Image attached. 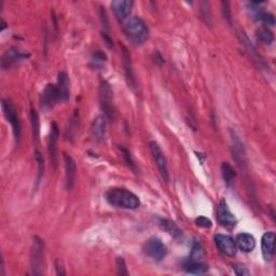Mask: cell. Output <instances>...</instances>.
Masks as SVG:
<instances>
[{
  "instance_id": "52a82bcc",
  "label": "cell",
  "mask_w": 276,
  "mask_h": 276,
  "mask_svg": "<svg viewBox=\"0 0 276 276\" xmlns=\"http://www.w3.org/2000/svg\"><path fill=\"white\" fill-rule=\"evenodd\" d=\"M150 147V151L152 154V158L157 164V166L159 168L160 174L162 176V178L165 181H169V174H168V167H167V162L165 159V155H164L161 147L159 146L158 143L155 142H151L149 144Z\"/></svg>"
},
{
  "instance_id": "6da1fadb",
  "label": "cell",
  "mask_w": 276,
  "mask_h": 276,
  "mask_svg": "<svg viewBox=\"0 0 276 276\" xmlns=\"http://www.w3.org/2000/svg\"><path fill=\"white\" fill-rule=\"evenodd\" d=\"M106 201L118 209L137 210L141 206V201L136 194L122 188L109 189L105 194Z\"/></svg>"
},
{
  "instance_id": "1f68e13d",
  "label": "cell",
  "mask_w": 276,
  "mask_h": 276,
  "mask_svg": "<svg viewBox=\"0 0 276 276\" xmlns=\"http://www.w3.org/2000/svg\"><path fill=\"white\" fill-rule=\"evenodd\" d=\"M55 269H56L57 274L60 275V276H63V275L66 274L65 269H64V265H63V263L60 262L59 260H56V261H55Z\"/></svg>"
},
{
  "instance_id": "277c9868",
  "label": "cell",
  "mask_w": 276,
  "mask_h": 276,
  "mask_svg": "<svg viewBox=\"0 0 276 276\" xmlns=\"http://www.w3.org/2000/svg\"><path fill=\"white\" fill-rule=\"evenodd\" d=\"M43 249H45V243H43V240L38 236H34L33 242H32L31 253H30L31 270L34 275L41 274Z\"/></svg>"
},
{
  "instance_id": "5bb4252c",
  "label": "cell",
  "mask_w": 276,
  "mask_h": 276,
  "mask_svg": "<svg viewBox=\"0 0 276 276\" xmlns=\"http://www.w3.org/2000/svg\"><path fill=\"white\" fill-rule=\"evenodd\" d=\"M91 132L93 137L98 142H104L106 140L107 134V118L99 116L93 121L91 126Z\"/></svg>"
},
{
  "instance_id": "7c38bea8",
  "label": "cell",
  "mask_w": 276,
  "mask_h": 276,
  "mask_svg": "<svg viewBox=\"0 0 276 276\" xmlns=\"http://www.w3.org/2000/svg\"><path fill=\"white\" fill-rule=\"evenodd\" d=\"M261 250L265 261H271L275 254V233L266 232L261 238Z\"/></svg>"
},
{
  "instance_id": "f1b7e54d",
  "label": "cell",
  "mask_w": 276,
  "mask_h": 276,
  "mask_svg": "<svg viewBox=\"0 0 276 276\" xmlns=\"http://www.w3.org/2000/svg\"><path fill=\"white\" fill-rule=\"evenodd\" d=\"M117 270H118V274L120 275H127V269H126V264L123 258H117Z\"/></svg>"
},
{
  "instance_id": "f546056e",
  "label": "cell",
  "mask_w": 276,
  "mask_h": 276,
  "mask_svg": "<svg viewBox=\"0 0 276 276\" xmlns=\"http://www.w3.org/2000/svg\"><path fill=\"white\" fill-rule=\"evenodd\" d=\"M100 20H101V24L104 27V33H108L109 31V22H108V17L106 14V11L104 10L102 8H100Z\"/></svg>"
},
{
  "instance_id": "7a4b0ae2",
  "label": "cell",
  "mask_w": 276,
  "mask_h": 276,
  "mask_svg": "<svg viewBox=\"0 0 276 276\" xmlns=\"http://www.w3.org/2000/svg\"><path fill=\"white\" fill-rule=\"evenodd\" d=\"M124 32L127 38L135 45H143L148 39L149 29L143 19L134 16L124 24Z\"/></svg>"
},
{
  "instance_id": "9c48e42d",
  "label": "cell",
  "mask_w": 276,
  "mask_h": 276,
  "mask_svg": "<svg viewBox=\"0 0 276 276\" xmlns=\"http://www.w3.org/2000/svg\"><path fill=\"white\" fill-rule=\"evenodd\" d=\"M217 218L222 226L228 229L234 228L237 222L234 214L230 211L228 203L224 198H221V201L219 202L218 210H217Z\"/></svg>"
},
{
  "instance_id": "cb8c5ba5",
  "label": "cell",
  "mask_w": 276,
  "mask_h": 276,
  "mask_svg": "<svg viewBox=\"0 0 276 276\" xmlns=\"http://www.w3.org/2000/svg\"><path fill=\"white\" fill-rule=\"evenodd\" d=\"M30 120H31V126H32V136L34 141L39 140L40 134V122H39V116L36 110H30Z\"/></svg>"
},
{
  "instance_id": "d6986e66",
  "label": "cell",
  "mask_w": 276,
  "mask_h": 276,
  "mask_svg": "<svg viewBox=\"0 0 276 276\" xmlns=\"http://www.w3.org/2000/svg\"><path fill=\"white\" fill-rule=\"evenodd\" d=\"M122 59H123V67H124V72H125V76H126V79L128 81V84L131 85L132 88H135L136 79H135V76H134L133 65L131 62V55H129L128 51L123 46H122Z\"/></svg>"
},
{
  "instance_id": "2e32d148",
  "label": "cell",
  "mask_w": 276,
  "mask_h": 276,
  "mask_svg": "<svg viewBox=\"0 0 276 276\" xmlns=\"http://www.w3.org/2000/svg\"><path fill=\"white\" fill-rule=\"evenodd\" d=\"M29 55L27 53H24V52H21L17 49H10L8 50L5 55L3 56L2 59V67L3 68H8L12 66L13 64H16L21 62V60L27 58Z\"/></svg>"
},
{
  "instance_id": "5b68a950",
  "label": "cell",
  "mask_w": 276,
  "mask_h": 276,
  "mask_svg": "<svg viewBox=\"0 0 276 276\" xmlns=\"http://www.w3.org/2000/svg\"><path fill=\"white\" fill-rule=\"evenodd\" d=\"M145 253L155 261H161L167 254V247L158 237H151L145 245Z\"/></svg>"
},
{
  "instance_id": "484cf974",
  "label": "cell",
  "mask_w": 276,
  "mask_h": 276,
  "mask_svg": "<svg viewBox=\"0 0 276 276\" xmlns=\"http://www.w3.org/2000/svg\"><path fill=\"white\" fill-rule=\"evenodd\" d=\"M36 161L38 163V183H40V179L43 176L45 172V160H43L42 154L39 151H36Z\"/></svg>"
},
{
  "instance_id": "83f0119b",
  "label": "cell",
  "mask_w": 276,
  "mask_h": 276,
  "mask_svg": "<svg viewBox=\"0 0 276 276\" xmlns=\"http://www.w3.org/2000/svg\"><path fill=\"white\" fill-rule=\"evenodd\" d=\"M195 224H196L197 227H200V228L210 229L213 226V222L209 218L204 217V216H200V217H197L195 219Z\"/></svg>"
},
{
  "instance_id": "9a60e30c",
  "label": "cell",
  "mask_w": 276,
  "mask_h": 276,
  "mask_svg": "<svg viewBox=\"0 0 276 276\" xmlns=\"http://www.w3.org/2000/svg\"><path fill=\"white\" fill-rule=\"evenodd\" d=\"M64 163H65V184L66 189L71 191L75 185L76 180V163L71 155L64 154Z\"/></svg>"
},
{
  "instance_id": "4fadbf2b",
  "label": "cell",
  "mask_w": 276,
  "mask_h": 276,
  "mask_svg": "<svg viewBox=\"0 0 276 276\" xmlns=\"http://www.w3.org/2000/svg\"><path fill=\"white\" fill-rule=\"evenodd\" d=\"M133 7V3L129 0H115L111 3V8L117 17V20L123 22L128 14L131 13V9Z\"/></svg>"
},
{
  "instance_id": "ffe728a7",
  "label": "cell",
  "mask_w": 276,
  "mask_h": 276,
  "mask_svg": "<svg viewBox=\"0 0 276 276\" xmlns=\"http://www.w3.org/2000/svg\"><path fill=\"white\" fill-rule=\"evenodd\" d=\"M160 226L163 230H165L167 233L171 236H174L175 238L178 239H183L184 238V233L181 231L177 224L175 222H172L171 220L168 219H161L160 220Z\"/></svg>"
},
{
  "instance_id": "ba28073f",
  "label": "cell",
  "mask_w": 276,
  "mask_h": 276,
  "mask_svg": "<svg viewBox=\"0 0 276 276\" xmlns=\"http://www.w3.org/2000/svg\"><path fill=\"white\" fill-rule=\"evenodd\" d=\"M60 101V96L57 86L54 84H48L41 93V107L45 110H50L56 104Z\"/></svg>"
},
{
  "instance_id": "4dcf8cb0",
  "label": "cell",
  "mask_w": 276,
  "mask_h": 276,
  "mask_svg": "<svg viewBox=\"0 0 276 276\" xmlns=\"http://www.w3.org/2000/svg\"><path fill=\"white\" fill-rule=\"evenodd\" d=\"M120 149H121V151H122V153H123V157H124V159H125V161L127 163V165L131 166L132 168H134L135 167V164H134V161H133V159L131 157V153H129V151L127 149L123 148V147H121Z\"/></svg>"
},
{
  "instance_id": "d4e9b609",
  "label": "cell",
  "mask_w": 276,
  "mask_h": 276,
  "mask_svg": "<svg viewBox=\"0 0 276 276\" xmlns=\"http://www.w3.org/2000/svg\"><path fill=\"white\" fill-rule=\"evenodd\" d=\"M107 56L102 51H95L91 57V65L94 68H100L104 64L106 63Z\"/></svg>"
},
{
  "instance_id": "8992f818",
  "label": "cell",
  "mask_w": 276,
  "mask_h": 276,
  "mask_svg": "<svg viewBox=\"0 0 276 276\" xmlns=\"http://www.w3.org/2000/svg\"><path fill=\"white\" fill-rule=\"evenodd\" d=\"M2 106H3V110L5 112V116L8 120V122L10 123L12 126L15 141L19 142L20 138H21L22 127H21V123H20V119H19V117H17V114H16V110L14 109L11 101L7 100V99H3Z\"/></svg>"
},
{
  "instance_id": "44dd1931",
  "label": "cell",
  "mask_w": 276,
  "mask_h": 276,
  "mask_svg": "<svg viewBox=\"0 0 276 276\" xmlns=\"http://www.w3.org/2000/svg\"><path fill=\"white\" fill-rule=\"evenodd\" d=\"M221 175H222L224 183H226V185L228 187L233 186V184H234L235 177H236V174H235L234 168H233L228 162H223L221 164Z\"/></svg>"
},
{
  "instance_id": "3957f363",
  "label": "cell",
  "mask_w": 276,
  "mask_h": 276,
  "mask_svg": "<svg viewBox=\"0 0 276 276\" xmlns=\"http://www.w3.org/2000/svg\"><path fill=\"white\" fill-rule=\"evenodd\" d=\"M99 101L101 110L105 114V117L109 120L114 119L115 117V108H114V96H112V91L110 85L102 81L99 86Z\"/></svg>"
},
{
  "instance_id": "603a6c76",
  "label": "cell",
  "mask_w": 276,
  "mask_h": 276,
  "mask_svg": "<svg viewBox=\"0 0 276 276\" xmlns=\"http://www.w3.org/2000/svg\"><path fill=\"white\" fill-rule=\"evenodd\" d=\"M256 37L258 41H260L263 45L270 46L274 41V33L267 27H261L256 31Z\"/></svg>"
},
{
  "instance_id": "7402d4cb",
  "label": "cell",
  "mask_w": 276,
  "mask_h": 276,
  "mask_svg": "<svg viewBox=\"0 0 276 276\" xmlns=\"http://www.w3.org/2000/svg\"><path fill=\"white\" fill-rule=\"evenodd\" d=\"M185 270L190 274L202 275L209 271V265L201 261H188L185 265Z\"/></svg>"
},
{
  "instance_id": "30bf717a",
  "label": "cell",
  "mask_w": 276,
  "mask_h": 276,
  "mask_svg": "<svg viewBox=\"0 0 276 276\" xmlns=\"http://www.w3.org/2000/svg\"><path fill=\"white\" fill-rule=\"evenodd\" d=\"M215 243L217 245L220 253L228 257H234L237 252V247L235 240L230 235L226 234H217L215 236Z\"/></svg>"
},
{
  "instance_id": "4316f807",
  "label": "cell",
  "mask_w": 276,
  "mask_h": 276,
  "mask_svg": "<svg viewBox=\"0 0 276 276\" xmlns=\"http://www.w3.org/2000/svg\"><path fill=\"white\" fill-rule=\"evenodd\" d=\"M233 270H234V273L238 276H244V275H249L250 272L246 267L245 264L243 263H233L232 264Z\"/></svg>"
},
{
  "instance_id": "ac0fdd59",
  "label": "cell",
  "mask_w": 276,
  "mask_h": 276,
  "mask_svg": "<svg viewBox=\"0 0 276 276\" xmlns=\"http://www.w3.org/2000/svg\"><path fill=\"white\" fill-rule=\"evenodd\" d=\"M69 78L65 72L59 73L57 81V90L60 96V101H67L71 97V86H69Z\"/></svg>"
},
{
  "instance_id": "e0dca14e",
  "label": "cell",
  "mask_w": 276,
  "mask_h": 276,
  "mask_svg": "<svg viewBox=\"0 0 276 276\" xmlns=\"http://www.w3.org/2000/svg\"><path fill=\"white\" fill-rule=\"evenodd\" d=\"M235 244L236 247L239 248L242 252L250 253L253 252L256 247V239L252 234H249V233H240V234L236 236Z\"/></svg>"
},
{
  "instance_id": "8fae6325",
  "label": "cell",
  "mask_w": 276,
  "mask_h": 276,
  "mask_svg": "<svg viewBox=\"0 0 276 276\" xmlns=\"http://www.w3.org/2000/svg\"><path fill=\"white\" fill-rule=\"evenodd\" d=\"M59 136L58 126L55 122L52 123L51 125V132L49 136V142H48V150L50 154V160L53 164V166L56 167L57 165V141Z\"/></svg>"
}]
</instances>
